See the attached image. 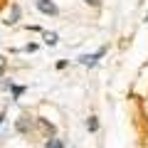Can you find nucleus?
<instances>
[{"label":"nucleus","instance_id":"1","mask_svg":"<svg viewBox=\"0 0 148 148\" xmlns=\"http://www.w3.org/2000/svg\"><path fill=\"white\" fill-rule=\"evenodd\" d=\"M104 52H106V47H101V49H96L94 54H82V57H79V62L84 64V67H94V64L99 62L101 57H104Z\"/></svg>","mask_w":148,"mask_h":148},{"label":"nucleus","instance_id":"2","mask_svg":"<svg viewBox=\"0 0 148 148\" xmlns=\"http://www.w3.org/2000/svg\"><path fill=\"white\" fill-rule=\"evenodd\" d=\"M37 10H40V12H45V15H57V12H59V8L54 5L52 0H37Z\"/></svg>","mask_w":148,"mask_h":148},{"label":"nucleus","instance_id":"3","mask_svg":"<svg viewBox=\"0 0 148 148\" xmlns=\"http://www.w3.org/2000/svg\"><path fill=\"white\" fill-rule=\"evenodd\" d=\"M86 128H89L91 133L99 131V121H96V116H89V121H86Z\"/></svg>","mask_w":148,"mask_h":148},{"label":"nucleus","instance_id":"4","mask_svg":"<svg viewBox=\"0 0 148 148\" xmlns=\"http://www.w3.org/2000/svg\"><path fill=\"white\" fill-rule=\"evenodd\" d=\"M45 42H47L49 47H54V45H57V32H47V35H45Z\"/></svg>","mask_w":148,"mask_h":148},{"label":"nucleus","instance_id":"5","mask_svg":"<svg viewBox=\"0 0 148 148\" xmlns=\"http://www.w3.org/2000/svg\"><path fill=\"white\" fill-rule=\"evenodd\" d=\"M47 148H64V143L59 141V138H49V141H47Z\"/></svg>","mask_w":148,"mask_h":148},{"label":"nucleus","instance_id":"6","mask_svg":"<svg viewBox=\"0 0 148 148\" xmlns=\"http://www.w3.org/2000/svg\"><path fill=\"white\" fill-rule=\"evenodd\" d=\"M17 15H20V8L15 5V8H12V17H10V20H5V22H8V25H12V22H17Z\"/></svg>","mask_w":148,"mask_h":148},{"label":"nucleus","instance_id":"7","mask_svg":"<svg viewBox=\"0 0 148 148\" xmlns=\"http://www.w3.org/2000/svg\"><path fill=\"white\" fill-rule=\"evenodd\" d=\"M22 91H25V89H22V86H12V94H15V96H20Z\"/></svg>","mask_w":148,"mask_h":148},{"label":"nucleus","instance_id":"8","mask_svg":"<svg viewBox=\"0 0 148 148\" xmlns=\"http://www.w3.org/2000/svg\"><path fill=\"white\" fill-rule=\"evenodd\" d=\"M84 3H89V5H94V8L99 5V0H84Z\"/></svg>","mask_w":148,"mask_h":148},{"label":"nucleus","instance_id":"9","mask_svg":"<svg viewBox=\"0 0 148 148\" xmlns=\"http://www.w3.org/2000/svg\"><path fill=\"white\" fill-rule=\"evenodd\" d=\"M3 119H5V114H0V126H3Z\"/></svg>","mask_w":148,"mask_h":148}]
</instances>
